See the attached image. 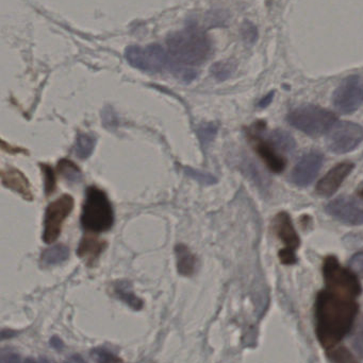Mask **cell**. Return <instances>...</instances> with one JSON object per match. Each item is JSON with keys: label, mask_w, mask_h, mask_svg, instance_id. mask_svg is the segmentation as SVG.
Returning a JSON list of instances; mask_svg holds the SVG:
<instances>
[{"label": "cell", "mask_w": 363, "mask_h": 363, "mask_svg": "<svg viewBox=\"0 0 363 363\" xmlns=\"http://www.w3.org/2000/svg\"><path fill=\"white\" fill-rule=\"evenodd\" d=\"M288 121L292 127L307 135L321 136L327 133L336 123V116L325 108L304 106L290 113Z\"/></svg>", "instance_id": "277c9868"}, {"label": "cell", "mask_w": 363, "mask_h": 363, "mask_svg": "<svg viewBox=\"0 0 363 363\" xmlns=\"http://www.w3.org/2000/svg\"><path fill=\"white\" fill-rule=\"evenodd\" d=\"M0 363H21V357L12 352H4L0 357Z\"/></svg>", "instance_id": "4dcf8cb0"}, {"label": "cell", "mask_w": 363, "mask_h": 363, "mask_svg": "<svg viewBox=\"0 0 363 363\" xmlns=\"http://www.w3.org/2000/svg\"><path fill=\"white\" fill-rule=\"evenodd\" d=\"M322 164H323V155L321 153L315 151L307 153L294 167L291 176L292 181L300 187L308 186L317 178Z\"/></svg>", "instance_id": "7c38bea8"}, {"label": "cell", "mask_w": 363, "mask_h": 363, "mask_svg": "<svg viewBox=\"0 0 363 363\" xmlns=\"http://www.w3.org/2000/svg\"><path fill=\"white\" fill-rule=\"evenodd\" d=\"M70 257V251L65 245H55V247H49L43 252L42 262L46 266H55V264H62L66 262Z\"/></svg>", "instance_id": "ac0fdd59"}, {"label": "cell", "mask_w": 363, "mask_h": 363, "mask_svg": "<svg viewBox=\"0 0 363 363\" xmlns=\"http://www.w3.org/2000/svg\"><path fill=\"white\" fill-rule=\"evenodd\" d=\"M95 358L99 363H117L119 362L114 355L104 351V350H97V351H95Z\"/></svg>", "instance_id": "f1b7e54d"}, {"label": "cell", "mask_w": 363, "mask_h": 363, "mask_svg": "<svg viewBox=\"0 0 363 363\" xmlns=\"http://www.w3.org/2000/svg\"><path fill=\"white\" fill-rule=\"evenodd\" d=\"M106 247V242L94 236H85L78 247V255L83 259L94 260Z\"/></svg>", "instance_id": "2e32d148"}, {"label": "cell", "mask_w": 363, "mask_h": 363, "mask_svg": "<svg viewBox=\"0 0 363 363\" xmlns=\"http://www.w3.org/2000/svg\"><path fill=\"white\" fill-rule=\"evenodd\" d=\"M271 144L283 152H291L296 150V140L289 133L283 130H276L271 134Z\"/></svg>", "instance_id": "ffe728a7"}, {"label": "cell", "mask_w": 363, "mask_h": 363, "mask_svg": "<svg viewBox=\"0 0 363 363\" xmlns=\"http://www.w3.org/2000/svg\"><path fill=\"white\" fill-rule=\"evenodd\" d=\"M187 174H189L192 178L195 179L196 181L200 182L202 184H212L215 183V179L209 174H200L198 172H194L192 169H188Z\"/></svg>", "instance_id": "f546056e"}, {"label": "cell", "mask_w": 363, "mask_h": 363, "mask_svg": "<svg viewBox=\"0 0 363 363\" xmlns=\"http://www.w3.org/2000/svg\"><path fill=\"white\" fill-rule=\"evenodd\" d=\"M81 223L87 230L95 233L106 232L114 223L112 205L107 194L97 187L87 188Z\"/></svg>", "instance_id": "3957f363"}, {"label": "cell", "mask_w": 363, "mask_h": 363, "mask_svg": "<svg viewBox=\"0 0 363 363\" xmlns=\"http://www.w3.org/2000/svg\"><path fill=\"white\" fill-rule=\"evenodd\" d=\"M359 306L355 298L330 289L318 294L315 301L317 336L322 347L332 350L351 332Z\"/></svg>", "instance_id": "6da1fadb"}, {"label": "cell", "mask_w": 363, "mask_h": 363, "mask_svg": "<svg viewBox=\"0 0 363 363\" xmlns=\"http://www.w3.org/2000/svg\"><path fill=\"white\" fill-rule=\"evenodd\" d=\"M323 274L326 289L347 296L357 298L362 294V288L359 279L351 271L341 266L334 256H328L323 264Z\"/></svg>", "instance_id": "5b68a950"}, {"label": "cell", "mask_w": 363, "mask_h": 363, "mask_svg": "<svg viewBox=\"0 0 363 363\" xmlns=\"http://www.w3.org/2000/svg\"><path fill=\"white\" fill-rule=\"evenodd\" d=\"M363 140V128L351 121L338 123L330 131L327 147L332 152L345 155L357 148Z\"/></svg>", "instance_id": "ba28073f"}, {"label": "cell", "mask_w": 363, "mask_h": 363, "mask_svg": "<svg viewBox=\"0 0 363 363\" xmlns=\"http://www.w3.org/2000/svg\"><path fill=\"white\" fill-rule=\"evenodd\" d=\"M58 169L61 176L70 183H78L82 179L80 169L72 162L67 161V160L60 161Z\"/></svg>", "instance_id": "7402d4cb"}, {"label": "cell", "mask_w": 363, "mask_h": 363, "mask_svg": "<svg viewBox=\"0 0 363 363\" xmlns=\"http://www.w3.org/2000/svg\"><path fill=\"white\" fill-rule=\"evenodd\" d=\"M125 55L130 65L144 72H162L170 64L168 51L159 44L130 46L126 49Z\"/></svg>", "instance_id": "8992f818"}, {"label": "cell", "mask_w": 363, "mask_h": 363, "mask_svg": "<svg viewBox=\"0 0 363 363\" xmlns=\"http://www.w3.org/2000/svg\"><path fill=\"white\" fill-rule=\"evenodd\" d=\"M26 363H49V362L45 359H40V360L27 359V360H26Z\"/></svg>", "instance_id": "e575fe53"}, {"label": "cell", "mask_w": 363, "mask_h": 363, "mask_svg": "<svg viewBox=\"0 0 363 363\" xmlns=\"http://www.w3.org/2000/svg\"><path fill=\"white\" fill-rule=\"evenodd\" d=\"M166 43L174 70L200 65L211 52V42L207 34L192 26L170 34Z\"/></svg>", "instance_id": "7a4b0ae2"}, {"label": "cell", "mask_w": 363, "mask_h": 363, "mask_svg": "<svg viewBox=\"0 0 363 363\" xmlns=\"http://www.w3.org/2000/svg\"><path fill=\"white\" fill-rule=\"evenodd\" d=\"M335 106L345 114L355 112L363 101V83L359 76H351L342 81L335 91Z\"/></svg>", "instance_id": "30bf717a"}, {"label": "cell", "mask_w": 363, "mask_h": 363, "mask_svg": "<svg viewBox=\"0 0 363 363\" xmlns=\"http://www.w3.org/2000/svg\"><path fill=\"white\" fill-rule=\"evenodd\" d=\"M1 181L6 187L10 188L13 191L21 194L26 200H32L29 182L19 170L13 169V168L4 170L1 174Z\"/></svg>", "instance_id": "9a60e30c"}, {"label": "cell", "mask_w": 363, "mask_h": 363, "mask_svg": "<svg viewBox=\"0 0 363 363\" xmlns=\"http://www.w3.org/2000/svg\"><path fill=\"white\" fill-rule=\"evenodd\" d=\"M355 165L351 162H345L335 166L328 174L320 180L317 186L318 194L322 196H330L342 185L343 181L349 177Z\"/></svg>", "instance_id": "4fadbf2b"}, {"label": "cell", "mask_w": 363, "mask_h": 363, "mask_svg": "<svg viewBox=\"0 0 363 363\" xmlns=\"http://www.w3.org/2000/svg\"><path fill=\"white\" fill-rule=\"evenodd\" d=\"M241 35L246 44H255L258 40V29L251 21H244L241 27Z\"/></svg>", "instance_id": "cb8c5ba5"}, {"label": "cell", "mask_w": 363, "mask_h": 363, "mask_svg": "<svg viewBox=\"0 0 363 363\" xmlns=\"http://www.w3.org/2000/svg\"><path fill=\"white\" fill-rule=\"evenodd\" d=\"M64 363H87L83 360V358L79 355H74L72 357L68 358Z\"/></svg>", "instance_id": "836d02e7"}, {"label": "cell", "mask_w": 363, "mask_h": 363, "mask_svg": "<svg viewBox=\"0 0 363 363\" xmlns=\"http://www.w3.org/2000/svg\"><path fill=\"white\" fill-rule=\"evenodd\" d=\"M277 236L283 241L285 247L279 252V258L285 264H293L296 262V250L300 247V241L289 213H281L273 221Z\"/></svg>", "instance_id": "9c48e42d"}, {"label": "cell", "mask_w": 363, "mask_h": 363, "mask_svg": "<svg viewBox=\"0 0 363 363\" xmlns=\"http://www.w3.org/2000/svg\"><path fill=\"white\" fill-rule=\"evenodd\" d=\"M326 211L343 223L350 225L363 224V204L352 196H339L326 206Z\"/></svg>", "instance_id": "8fae6325"}, {"label": "cell", "mask_w": 363, "mask_h": 363, "mask_svg": "<svg viewBox=\"0 0 363 363\" xmlns=\"http://www.w3.org/2000/svg\"><path fill=\"white\" fill-rule=\"evenodd\" d=\"M74 208V199L70 194H63L51 202L45 213L44 234L45 242L51 243L57 240L61 234L62 224Z\"/></svg>", "instance_id": "52a82bcc"}, {"label": "cell", "mask_w": 363, "mask_h": 363, "mask_svg": "<svg viewBox=\"0 0 363 363\" xmlns=\"http://www.w3.org/2000/svg\"><path fill=\"white\" fill-rule=\"evenodd\" d=\"M273 96H274V93L272 91L270 95L266 96V98H264V99L260 101L259 106H261V108L269 106V104H271V101H272Z\"/></svg>", "instance_id": "d6a6232c"}, {"label": "cell", "mask_w": 363, "mask_h": 363, "mask_svg": "<svg viewBox=\"0 0 363 363\" xmlns=\"http://www.w3.org/2000/svg\"><path fill=\"white\" fill-rule=\"evenodd\" d=\"M42 169L45 174V189H46V194H49L53 191V188H55V174L49 166L42 165Z\"/></svg>", "instance_id": "4316f807"}, {"label": "cell", "mask_w": 363, "mask_h": 363, "mask_svg": "<svg viewBox=\"0 0 363 363\" xmlns=\"http://www.w3.org/2000/svg\"><path fill=\"white\" fill-rule=\"evenodd\" d=\"M215 134H217V127L215 125H202L198 130V135H200V140H202L204 146H207L213 140Z\"/></svg>", "instance_id": "484cf974"}, {"label": "cell", "mask_w": 363, "mask_h": 363, "mask_svg": "<svg viewBox=\"0 0 363 363\" xmlns=\"http://www.w3.org/2000/svg\"><path fill=\"white\" fill-rule=\"evenodd\" d=\"M95 138L87 134H80L77 138L75 153L80 160H85L93 152Z\"/></svg>", "instance_id": "44dd1931"}, {"label": "cell", "mask_w": 363, "mask_h": 363, "mask_svg": "<svg viewBox=\"0 0 363 363\" xmlns=\"http://www.w3.org/2000/svg\"><path fill=\"white\" fill-rule=\"evenodd\" d=\"M249 136L255 147V150L257 151L258 155L261 157L268 167L276 174L283 172L286 167L285 159L277 153L274 149L275 147L264 142V138H260L253 130L249 132Z\"/></svg>", "instance_id": "5bb4252c"}, {"label": "cell", "mask_w": 363, "mask_h": 363, "mask_svg": "<svg viewBox=\"0 0 363 363\" xmlns=\"http://www.w3.org/2000/svg\"><path fill=\"white\" fill-rule=\"evenodd\" d=\"M358 194L363 198V182L360 184L359 187H358Z\"/></svg>", "instance_id": "d590c367"}, {"label": "cell", "mask_w": 363, "mask_h": 363, "mask_svg": "<svg viewBox=\"0 0 363 363\" xmlns=\"http://www.w3.org/2000/svg\"><path fill=\"white\" fill-rule=\"evenodd\" d=\"M327 356L332 363H359L354 357L353 354L343 347L330 350V353H328Z\"/></svg>", "instance_id": "603a6c76"}, {"label": "cell", "mask_w": 363, "mask_h": 363, "mask_svg": "<svg viewBox=\"0 0 363 363\" xmlns=\"http://www.w3.org/2000/svg\"><path fill=\"white\" fill-rule=\"evenodd\" d=\"M232 70H234V65L229 62H220L212 67L213 74L220 80L227 79L232 74Z\"/></svg>", "instance_id": "d4e9b609"}, {"label": "cell", "mask_w": 363, "mask_h": 363, "mask_svg": "<svg viewBox=\"0 0 363 363\" xmlns=\"http://www.w3.org/2000/svg\"><path fill=\"white\" fill-rule=\"evenodd\" d=\"M355 347L358 353L363 356V325L360 328L359 332H358L357 336H356Z\"/></svg>", "instance_id": "1f68e13d"}, {"label": "cell", "mask_w": 363, "mask_h": 363, "mask_svg": "<svg viewBox=\"0 0 363 363\" xmlns=\"http://www.w3.org/2000/svg\"><path fill=\"white\" fill-rule=\"evenodd\" d=\"M114 291L124 302L127 303L130 307L134 309H140L143 303L140 298H136V294L132 291L131 284L128 281H119L114 286Z\"/></svg>", "instance_id": "d6986e66"}, {"label": "cell", "mask_w": 363, "mask_h": 363, "mask_svg": "<svg viewBox=\"0 0 363 363\" xmlns=\"http://www.w3.org/2000/svg\"><path fill=\"white\" fill-rule=\"evenodd\" d=\"M177 267L178 272L185 277H190L195 271L196 258L185 245H179L176 247Z\"/></svg>", "instance_id": "e0dca14e"}, {"label": "cell", "mask_w": 363, "mask_h": 363, "mask_svg": "<svg viewBox=\"0 0 363 363\" xmlns=\"http://www.w3.org/2000/svg\"><path fill=\"white\" fill-rule=\"evenodd\" d=\"M350 266L356 273L363 277V252L355 254L350 260Z\"/></svg>", "instance_id": "83f0119b"}]
</instances>
